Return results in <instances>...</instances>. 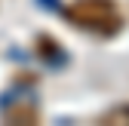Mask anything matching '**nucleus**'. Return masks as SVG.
Segmentation results:
<instances>
[{
    "label": "nucleus",
    "instance_id": "1",
    "mask_svg": "<svg viewBox=\"0 0 129 126\" xmlns=\"http://www.w3.org/2000/svg\"><path fill=\"white\" fill-rule=\"evenodd\" d=\"M64 19L74 28L99 34V37H114L123 28V12L117 0H74L64 9Z\"/></svg>",
    "mask_w": 129,
    "mask_h": 126
},
{
    "label": "nucleus",
    "instance_id": "2",
    "mask_svg": "<svg viewBox=\"0 0 129 126\" xmlns=\"http://www.w3.org/2000/svg\"><path fill=\"white\" fill-rule=\"evenodd\" d=\"M37 55L46 61V65H61L64 61V52H61V43L49 34H40L37 37Z\"/></svg>",
    "mask_w": 129,
    "mask_h": 126
},
{
    "label": "nucleus",
    "instance_id": "3",
    "mask_svg": "<svg viewBox=\"0 0 129 126\" xmlns=\"http://www.w3.org/2000/svg\"><path fill=\"white\" fill-rule=\"evenodd\" d=\"M3 120L6 123H37V108L34 105H28V102H19L15 108H9V111L3 114Z\"/></svg>",
    "mask_w": 129,
    "mask_h": 126
},
{
    "label": "nucleus",
    "instance_id": "4",
    "mask_svg": "<svg viewBox=\"0 0 129 126\" xmlns=\"http://www.w3.org/2000/svg\"><path fill=\"white\" fill-rule=\"evenodd\" d=\"M102 123H129V108H117V111L105 114Z\"/></svg>",
    "mask_w": 129,
    "mask_h": 126
}]
</instances>
